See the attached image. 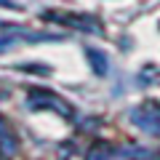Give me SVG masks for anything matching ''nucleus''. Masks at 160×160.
I'll return each mask as SVG.
<instances>
[{"label":"nucleus","instance_id":"f257e3e1","mask_svg":"<svg viewBox=\"0 0 160 160\" xmlns=\"http://www.w3.org/2000/svg\"><path fill=\"white\" fill-rule=\"evenodd\" d=\"M131 120L139 128H144L147 133H160V109L155 107H142L131 115Z\"/></svg>","mask_w":160,"mask_h":160},{"label":"nucleus","instance_id":"f03ea898","mask_svg":"<svg viewBox=\"0 0 160 160\" xmlns=\"http://www.w3.org/2000/svg\"><path fill=\"white\" fill-rule=\"evenodd\" d=\"M88 59H91V64H96V72H99V75L107 72L109 62H107V56H104L102 51H96V48H88Z\"/></svg>","mask_w":160,"mask_h":160}]
</instances>
